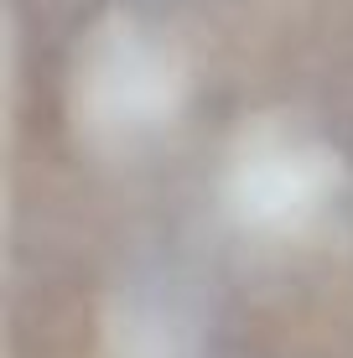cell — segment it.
<instances>
[{"mask_svg":"<svg viewBox=\"0 0 353 358\" xmlns=\"http://www.w3.org/2000/svg\"><path fill=\"white\" fill-rule=\"evenodd\" d=\"M182 99H187V68L177 47L141 21H104L89 36L73 78V115L83 135L104 151H136L172 130Z\"/></svg>","mask_w":353,"mask_h":358,"instance_id":"6da1fadb","label":"cell"},{"mask_svg":"<svg viewBox=\"0 0 353 358\" xmlns=\"http://www.w3.org/2000/svg\"><path fill=\"white\" fill-rule=\"evenodd\" d=\"M104 358H192V332L161 291H130L104 338Z\"/></svg>","mask_w":353,"mask_h":358,"instance_id":"3957f363","label":"cell"},{"mask_svg":"<svg viewBox=\"0 0 353 358\" xmlns=\"http://www.w3.org/2000/svg\"><path fill=\"white\" fill-rule=\"evenodd\" d=\"M229 213L254 234L296 239L317 229L338 203L343 171L312 130L296 125H254L239 135L229 156Z\"/></svg>","mask_w":353,"mask_h":358,"instance_id":"7a4b0ae2","label":"cell"}]
</instances>
